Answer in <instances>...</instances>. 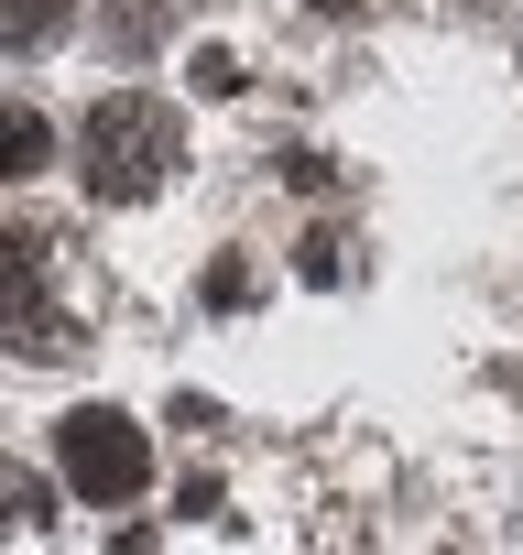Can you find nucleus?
I'll use <instances>...</instances> for the list:
<instances>
[{
	"instance_id": "1",
	"label": "nucleus",
	"mask_w": 523,
	"mask_h": 555,
	"mask_svg": "<svg viewBox=\"0 0 523 555\" xmlns=\"http://www.w3.org/2000/svg\"><path fill=\"white\" fill-rule=\"evenodd\" d=\"M186 164V131H175V109L164 99H99L88 109V196H110V207H142L164 175Z\"/></svg>"
},
{
	"instance_id": "2",
	"label": "nucleus",
	"mask_w": 523,
	"mask_h": 555,
	"mask_svg": "<svg viewBox=\"0 0 523 555\" xmlns=\"http://www.w3.org/2000/svg\"><path fill=\"white\" fill-rule=\"evenodd\" d=\"M55 457H66V490H77V501H131V490L153 479V447H142V425H131L120 403H77V414L55 425Z\"/></svg>"
},
{
	"instance_id": "3",
	"label": "nucleus",
	"mask_w": 523,
	"mask_h": 555,
	"mask_svg": "<svg viewBox=\"0 0 523 555\" xmlns=\"http://www.w3.org/2000/svg\"><path fill=\"white\" fill-rule=\"evenodd\" d=\"M66 34V0H0V44H12V55H44Z\"/></svg>"
},
{
	"instance_id": "4",
	"label": "nucleus",
	"mask_w": 523,
	"mask_h": 555,
	"mask_svg": "<svg viewBox=\"0 0 523 555\" xmlns=\"http://www.w3.org/2000/svg\"><path fill=\"white\" fill-rule=\"evenodd\" d=\"M44 153H55V131H44V109H23V99H12V120H0V164H12V175H34Z\"/></svg>"
},
{
	"instance_id": "5",
	"label": "nucleus",
	"mask_w": 523,
	"mask_h": 555,
	"mask_svg": "<svg viewBox=\"0 0 523 555\" xmlns=\"http://www.w3.org/2000/svg\"><path fill=\"white\" fill-rule=\"evenodd\" d=\"M0 512H12V533H23V522H44V479H23V468H12V479H0Z\"/></svg>"
},
{
	"instance_id": "6",
	"label": "nucleus",
	"mask_w": 523,
	"mask_h": 555,
	"mask_svg": "<svg viewBox=\"0 0 523 555\" xmlns=\"http://www.w3.org/2000/svg\"><path fill=\"white\" fill-rule=\"evenodd\" d=\"M153 34H164V0H131V12H120V55H142Z\"/></svg>"
},
{
	"instance_id": "7",
	"label": "nucleus",
	"mask_w": 523,
	"mask_h": 555,
	"mask_svg": "<svg viewBox=\"0 0 523 555\" xmlns=\"http://www.w3.org/2000/svg\"><path fill=\"white\" fill-rule=\"evenodd\" d=\"M317 12H360V0H317Z\"/></svg>"
}]
</instances>
